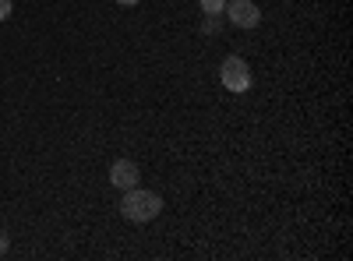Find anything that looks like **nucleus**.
Segmentation results:
<instances>
[{"label": "nucleus", "mask_w": 353, "mask_h": 261, "mask_svg": "<svg viewBox=\"0 0 353 261\" xmlns=\"http://www.w3.org/2000/svg\"><path fill=\"white\" fill-rule=\"evenodd\" d=\"M163 212V198L156 191H145V187H128L121 198V216L128 222H152Z\"/></svg>", "instance_id": "f257e3e1"}, {"label": "nucleus", "mask_w": 353, "mask_h": 261, "mask_svg": "<svg viewBox=\"0 0 353 261\" xmlns=\"http://www.w3.org/2000/svg\"><path fill=\"white\" fill-rule=\"evenodd\" d=\"M219 81H223L226 92H248L251 89V67H248L244 56H237V53L226 56L223 67H219Z\"/></svg>", "instance_id": "f03ea898"}, {"label": "nucleus", "mask_w": 353, "mask_h": 261, "mask_svg": "<svg viewBox=\"0 0 353 261\" xmlns=\"http://www.w3.org/2000/svg\"><path fill=\"white\" fill-rule=\"evenodd\" d=\"M223 11L230 14V21L237 25V28H254L261 21V11H258L254 0H226Z\"/></svg>", "instance_id": "7ed1b4c3"}, {"label": "nucleus", "mask_w": 353, "mask_h": 261, "mask_svg": "<svg viewBox=\"0 0 353 261\" xmlns=\"http://www.w3.org/2000/svg\"><path fill=\"white\" fill-rule=\"evenodd\" d=\"M138 180H141V173H138L134 159H117V163L110 166V184H113V187L128 191V187H134Z\"/></svg>", "instance_id": "20e7f679"}, {"label": "nucleus", "mask_w": 353, "mask_h": 261, "mask_svg": "<svg viewBox=\"0 0 353 261\" xmlns=\"http://www.w3.org/2000/svg\"><path fill=\"white\" fill-rule=\"evenodd\" d=\"M198 4H201L205 14H219V11L226 8V0H198Z\"/></svg>", "instance_id": "39448f33"}, {"label": "nucleus", "mask_w": 353, "mask_h": 261, "mask_svg": "<svg viewBox=\"0 0 353 261\" xmlns=\"http://www.w3.org/2000/svg\"><path fill=\"white\" fill-rule=\"evenodd\" d=\"M11 11H14L11 0H0V21H8V18H11Z\"/></svg>", "instance_id": "423d86ee"}, {"label": "nucleus", "mask_w": 353, "mask_h": 261, "mask_svg": "<svg viewBox=\"0 0 353 261\" xmlns=\"http://www.w3.org/2000/svg\"><path fill=\"white\" fill-rule=\"evenodd\" d=\"M121 8H134V4H141V0H117Z\"/></svg>", "instance_id": "0eeeda50"}, {"label": "nucleus", "mask_w": 353, "mask_h": 261, "mask_svg": "<svg viewBox=\"0 0 353 261\" xmlns=\"http://www.w3.org/2000/svg\"><path fill=\"white\" fill-rule=\"evenodd\" d=\"M0 254H8V237L0 233Z\"/></svg>", "instance_id": "6e6552de"}]
</instances>
